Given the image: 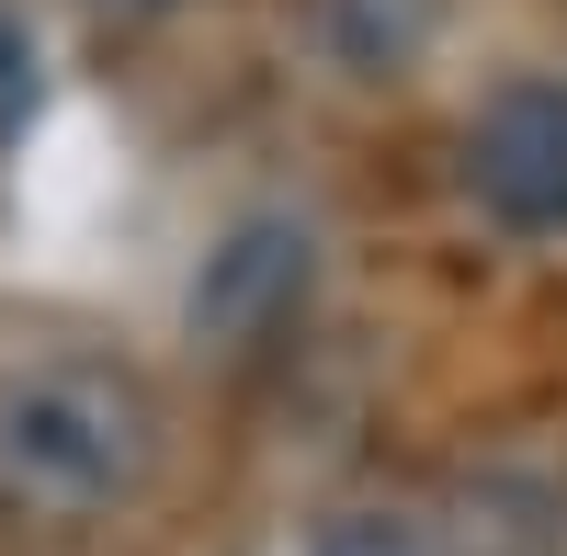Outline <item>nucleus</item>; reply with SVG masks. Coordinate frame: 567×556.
I'll return each instance as SVG.
<instances>
[{"instance_id":"obj_1","label":"nucleus","mask_w":567,"mask_h":556,"mask_svg":"<svg viewBox=\"0 0 567 556\" xmlns=\"http://www.w3.org/2000/svg\"><path fill=\"white\" fill-rule=\"evenodd\" d=\"M148 477H159V398L136 363H103V352L0 363V488L23 512L103 523Z\"/></svg>"},{"instance_id":"obj_2","label":"nucleus","mask_w":567,"mask_h":556,"mask_svg":"<svg viewBox=\"0 0 567 556\" xmlns=\"http://www.w3.org/2000/svg\"><path fill=\"white\" fill-rule=\"evenodd\" d=\"M465 194L511 239H556L567 227V80H499L477 103V125H465Z\"/></svg>"},{"instance_id":"obj_3","label":"nucleus","mask_w":567,"mask_h":556,"mask_svg":"<svg viewBox=\"0 0 567 556\" xmlns=\"http://www.w3.org/2000/svg\"><path fill=\"white\" fill-rule=\"evenodd\" d=\"M307 285H318V227L284 216V205H261V216L227 227V239L205 250V272H194V341L261 352L284 318L307 307Z\"/></svg>"},{"instance_id":"obj_4","label":"nucleus","mask_w":567,"mask_h":556,"mask_svg":"<svg viewBox=\"0 0 567 556\" xmlns=\"http://www.w3.org/2000/svg\"><path fill=\"white\" fill-rule=\"evenodd\" d=\"M443 0H307V34L341 80H398L420 45H432Z\"/></svg>"},{"instance_id":"obj_5","label":"nucleus","mask_w":567,"mask_h":556,"mask_svg":"<svg viewBox=\"0 0 567 556\" xmlns=\"http://www.w3.org/2000/svg\"><path fill=\"white\" fill-rule=\"evenodd\" d=\"M307 556H454V545H443V523L398 512V500H341V512H318Z\"/></svg>"},{"instance_id":"obj_6","label":"nucleus","mask_w":567,"mask_h":556,"mask_svg":"<svg viewBox=\"0 0 567 556\" xmlns=\"http://www.w3.org/2000/svg\"><path fill=\"white\" fill-rule=\"evenodd\" d=\"M34 91H45V45H34V23L0 0V159H12V136L34 125Z\"/></svg>"},{"instance_id":"obj_7","label":"nucleus","mask_w":567,"mask_h":556,"mask_svg":"<svg viewBox=\"0 0 567 556\" xmlns=\"http://www.w3.org/2000/svg\"><path fill=\"white\" fill-rule=\"evenodd\" d=\"M103 12H125V23H148V12H182V0H103Z\"/></svg>"}]
</instances>
